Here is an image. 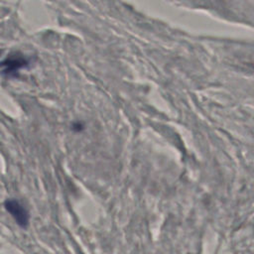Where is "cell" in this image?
Segmentation results:
<instances>
[{"label":"cell","instance_id":"obj_1","mask_svg":"<svg viewBox=\"0 0 254 254\" xmlns=\"http://www.w3.org/2000/svg\"><path fill=\"white\" fill-rule=\"evenodd\" d=\"M28 64L29 60L19 52H13L4 57L0 54V71L4 74L16 75Z\"/></svg>","mask_w":254,"mask_h":254},{"label":"cell","instance_id":"obj_2","mask_svg":"<svg viewBox=\"0 0 254 254\" xmlns=\"http://www.w3.org/2000/svg\"><path fill=\"white\" fill-rule=\"evenodd\" d=\"M4 206L13 217L15 222L22 228H26L30 222V214L28 209L18 199H6Z\"/></svg>","mask_w":254,"mask_h":254}]
</instances>
